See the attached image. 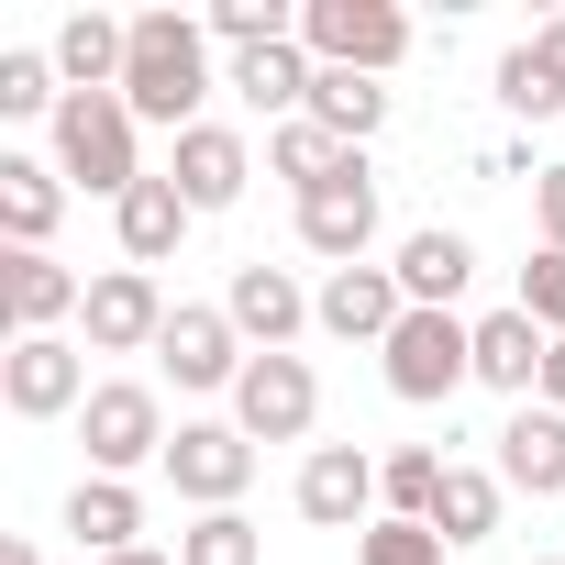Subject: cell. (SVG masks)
<instances>
[{
	"instance_id": "5b68a950",
	"label": "cell",
	"mask_w": 565,
	"mask_h": 565,
	"mask_svg": "<svg viewBox=\"0 0 565 565\" xmlns=\"http://www.w3.org/2000/svg\"><path fill=\"white\" fill-rule=\"evenodd\" d=\"M78 444H89V477H134V466H167V411H156V388H134V377H111V388H89V411H78Z\"/></svg>"
},
{
	"instance_id": "d6986e66",
	"label": "cell",
	"mask_w": 565,
	"mask_h": 565,
	"mask_svg": "<svg viewBox=\"0 0 565 565\" xmlns=\"http://www.w3.org/2000/svg\"><path fill=\"white\" fill-rule=\"evenodd\" d=\"M189 222H200V211L178 200V178H145V189H122V200H111V233H122V255H134L145 277L178 255V233H189Z\"/></svg>"
},
{
	"instance_id": "836d02e7",
	"label": "cell",
	"mask_w": 565,
	"mask_h": 565,
	"mask_svg": "<svg viewBox=\"0 0 565 565\" xmlns=\"http://www.w3.org/2000/svg\"><path fill=\"white\" fill-rule=\"evenodd\" d=\"M532 211H543V255H565V167L532 178Z\"/></svg>"
},
{
	"instance_id": "8d00e7d4",
	"label": "cell",
	"mask_w": 565,
	"mask_h": 565,
	"mask_svg": "<svg viewBox=\"0 0 565 565\" xmlns=\"http://www.w3.org/2000/svg\"><path fill=\"white\" fill-rule=\"evenodd\" d=\"M0 565H34V543H0Z\"/></svg>"
},
{
	"instance_id": "e0dca14e",
	"label": "cell",
	"mask_w": 565,
	"mask_h": 565,
	"mask_svg": "<svg viewBox=\"0 0 565 565\" xmlns=\"http://www.w3.org/2000/svg\"><path fill=\"white\" fill-rule=\"evenodd\" d=\"M499 488H521V499H565V411H543V399L510 411V433H499Z\"/></svg>"
},
{
	"instance_id": "ac0fdd59",
	"label": "cell",
	"mask_w": 565,
	"mask_h": 565,
	"mask_svg": "<svg viewBox=\"0 0 565 565\" xmlns=\"http://www.w3.org/2000/svg\"><path fill=\"white\" fill-rule=\"evenodd\" d=\"M466 277H477V244H466V233L422 222V233L399 244V300H411V311H455V300H466Z\"/></svg>"
},
{
	"instance_id": "8fae6325",
	"label": "cell",
	"mask_w": 565,
	"mask_h": 565,
	"mask_svg": "<svg viewBox=\"0 0 565 565\" xmlns=\"http://www.w3.org/2000/svg\"><path fill=\"white\" fill-rule=\"evenodd\" d=\"M167 477H178V499H200V510H233V499H244V477H255V444H244L233 422H178V444H167Z\"/></svg>"
},
{
	"instance_id": "cb8c5ba5",
	"label": "cell",
	"mask_w": 565,
	"mask_h": 565,
	"mask_svg": "<svg viewBox=\"0 0 565 565\" xmlns=\"http://www.w3.org/2000/svg\"><path fill=\"white\" fill-rule=\"evenodd\" d=\"M122 67H134V23L78 12V23L56 34V78H67V89H122Z\"/></svg>"
},
{
	"instance_id": "277c9868",
	"label": "cell",
	"mask_w": 565,
	"mask_h": 565,
	"mask_svg": "<svg viewBox=\"0 0 565 565\" xmlns=\"http://www.w3.org/2000/svg\"><path fill=\"white\" fill-rule=\"evenodd\" d=\"M377 355H388V388L433 411V399H455V388L477 377V322H455V311H411Z\"/></svg>"
},
{
	"instance_id": "5bb4252c",
	"label": "cell",
	"mask_w": 565,
	"mask_h": 565,
	"mask_svg": "<svg viewBox=\"0 0 565 565\" xmlns=\"http://www.w3.org/2000/svg\"><path fill=\"white\" fill-rule=\"evenodd\" d=\"M222 311H233V333H244L255 355H289V333L311 322L300 277H289V266H266V255H255V266H233V300H222Z\"/></svg>"
},
{
	"instance_id": "44dd1931",
	"label": "cell",
	"mask_w": 565,
	"mask_h": 565,
	"mask_svg": "<svg viewBox=\"0 0 565 565\" xmlns=\"http://www.w3.org/2000/svg\"><path fill=\"white\" fill-rule=\"evenodd\" d=\"M56 211H67V178H56V167H34V156H0V233H12V255H45Z\"/></svg>"
},
{
	"instance_id": "484cf974",
	"label": "cell",
	"mask_w": 565,
	"mask_h": 565,
	"mask_svg": "<svg viewBox=\"0 0 565 565\" xmlns=\"http://www.w3.org/2000/svg\"><path fill=\"white\" fill-rule=\"evenodd\" d=\"M311 122H322V134H344V145H366V134L388 122V89H377V78H355V67H322V78H311Z\"/></svg>"
},
{
	"instance_id": "d4e9b609",
	"label": "cell",
	"mask_w": 565,
	"mask_h": 565,
	"mask_svg": "<svg viewBox=\"0 0 565 565\" xmlns=\"http://www.w3.org/2000/svg\"><path fill=\"white\" fill-rule=\"evenodd\" d=\"M355 156H366V145H344V134H322L311 111H300V122H277V134H266V167H277V178H289L300 200H311V189H333V178H344Z\"/></svg>"
},
{
	"instance_id": "30bf717a",
	"label": "cell",
	"mask_w": 565,
	"mask_h": 565,
	"mask_svg": "<svg viewBox=\"0 0 565 565\" xmlns=\"http://www.w3.org/2000/svg\"><path fill=\"white\" fill-rule=\"evenodd\" d=\"M156 355H167V377H178V388H233V377L255 366V355H244V333H233V311H200V300H178V311H167Z\"/></svg>"
},
{
	"instance_id": "ffe728a7",
	"label": "cell",
	"mask_w": 565,
	"mask_h": 565,
	"mask_svg": "<svg viewBox=\"0 0 565 565\" xmlns=\"http://www.w3.org/2000/svg\"><path fill=\"white\" fill-rule=\"evenodd\" d=\"M543 355H554V333H543V322H532L521 300L477 322V377H488V388H510V399H532V388H543Z\"/></svg>"
},
{
	"instance_id": "f546056e",
	"label": "cell",
	"mask_w": 565,
	"mask_h": 565,
	"mask_svg": "<svg viewBox=\"0 0 565 565\" xmlns=\"http://www.w3.org/2000/svg\"><path fill=\"white\" fill-rule=\"evenodd\" d=\"M178 565H255V521L244 510H200L178 532Z\"/></svg>"
},
{
	"instance_id": "e575fe53",
	"label": "cell",
	"mask_w": 565,
	"mask_h": 565,
	"mask_svg": "<svg viewBox=\"0 0 565 565\" xmlns=\"http://www.w3.org/2000/svg\"><path fill=\"white\" fill-rule=\"evenodd\" d=\"M532 56H543V67H554V78H565V12H554V23H543V34H532Z\"/></svg>"
},
{
	"instance_id": "ba28073f",
	"label": "cell",
	"mask_w": 565,
	"mask_h": 565,
	"mask_svg": "<svg viewBox=\"0 0 565 565\" xmlns=\"http://www.w3.org/2000/svg\"><path fill=\"white\" fill-rule=\"evenodd\" d=\"M167 311H178V300L156 289L145 266H100V277H89V311H78V322H89V355H145V344L167 333Z\"/></svg>"
},
{
	"instance_id": "1f68e13d",
	"label": "cell",
	"mask_w": 565,
	"mask_h": 565,
	"mask_svg": "<svg viewBox=\"0 0 565 565\" xmlns=\"http://www.w3.org/2000/svg\"><path fill=\"white\" fill-rule=\"evenodd\" d=\"M366 565H444L433 521H366Z\"/></svg>"
},
{
	"instance_id": "83f0119b",
	"label": "cell",
	"mask_w": 565,
	"mask_h": 565,
	"mask_svg": "<svg viewBox=\"0 0 565 565\" xmlns=\"http://www.w3.org/2000/svg\"><path fill=\"white\" fill-rule=\"evenodd\" d=\"M377 499H388V521H433V499H444V455H377Z\"/></svg>"
},
{
	"instance_id": "9a60e30c",
	"label": "cell",
	"mask_w": 565,
	"mask_h": 565,
	"mask_svg": "<svg viewBox=\"0 0 565 565\" xmlns=\"http://www.w3.org/2000/svg\"><path fill=\"white\" fill-rule=\"evenodd\" d=\"M0 311H12V344L23 333H56L89 311V277H67L56 255H0Z\"/></svg>"
},
{
	"instance_id": "d6a6232c",
	"label": "cell",
	"mask_w": 565,
	"mask_h": 565,
	"mask_svg": "<svg viewBox=\"0 0 565 565\" xmlns=\"http://www.w3.org/2000/svg\"><path fill=\"white\" fill-rule=\"evenodd\" d=\"M521 311L565 344V255H532V266H521Z\"/></svg>"
},
{
	"instance_id": "4316f807",
	"label": "cell",
	"mask_w": 565,
	"mask_h": 565,
	"mask_svg": "<svg viewBox=\"0 0 565 565\" xmlns=\"http://www.w3.org/2000/svg\"><path fill=\"white\" fill-rule=\"evenodd\" d=\"M433 532H444V543H488V532H499V477H477V466H444Z\"/></svg>"
},
{
	"instance_id": "7a4b0ae2",
	"label": "cell",
	"mask_w": 565,
	"mask_h": 565,
	"mask_svg": "<svg viewBox=\"0 0 565 565\" xmlns=\"http://www.w3.org/2000/svg\"><path fill=\"white\" fill-rule=\"evenodd\" d=\"M56 178H78L89 200L145 189V156H134V100H122V89H67V111H56Z\"/></svg>"
},
{
	"instance_id": "603a6c76",
	"label": "cell",
	"mask_w": 565,
	"mask_h": 565,
	"mask_svg": "<svg viewBox=\"0 0 565 565\" xmlns=\"http://www.w3.org/2000/svg\"><path fill=\"white\" fill-rule=\"evenodd\" d=\"M311 78H322V67H311V45H255V56H233V67H222V89H244L255 111H289V122L311 111Z\"/></svg>"
},
{
	"instance_id": "4fadbf2b",
	"label": "cell",
	"mask_w": 565,
	"mask_h": 565,
	"mask_svg": "<svg viewBox=\"0 0 565 565\" xmlns=\"http://www.w3.org/2000/svg\"><path fill=\"white\" fill-rule=\"evenodd\" d=\"M366 510H388V499H377V455H355V444H311V466H300V521L355 532Z\"/></svg>"
},
{
	"instance_id": "4dcf8cb0",
	"label": "cell",
	"mask_w": 565,
	"mask_h": 565,
	"mask_svg": "<svg viewBox=\"0 0 565 565\" xmlns=\"http://www.w3.org/2000/svg\"><path fill=\"white\" fill-rule=\"evenodd\" d=\"M0 111H67V89H56V56H34V45H12L0 56Z\"/></svg>"
},
{
	"instance_id": "7402d4cb",
	"label": "cell",
	"mask_w": 565,
	"mask_h": 565,
	"mask_svg": "<svg viewBox=\"0 0 565 565\" xmlns=\"http://www.w3.org/2000/svg\"><path fill=\"white\" fill-rule=\"evenodd\" d=\"M67 532H78V554H134V532H145V499L122 488V477H78L67 488Z\"/></svg>"
},
{
	"instance_id": "6da1fadb",
	"label": "cell",
	"mask_w": 565,
	"mask_h": 565,
	"mask_svg": "<svg viewBox=\"0 0 565 565\" xmlns=\"http://www.w3.org/2000/svg\"><path fill=\"white\" fill-rule=\"evenodd\" d=\"M122 100H134V122L189 134V122H200V100H211V23H189V12H134Z\"/></svg>"
},
{
	"instance_id": "9c48e42d",
	"label": "cell",
	"mask_w": 565,
	"mask_h": 565,
	"mask_svg": "<svg viewBox=\"0 0 565 565\" xmlns=\"http://www.w3.org/2000/svg\"><path fill=\"white\" fill-rule=\"evenodd\" d=\"M300 244H311L322 266H366V244H377V178H366V156H355L333 189L300 200Z\"/></svg>"
},
{
	"instance_id": "f35d334b",
	"label": "cell",
	"mask_w": 565,
	"mask_h": 565,
	"mask_svg": "<svg viewBox=\"0 0 565 565\" xmlns=\"http://www.w3.org/2000/svg\"><path fill=\"white\" fill-rule=\"evenodd\" d=\"M532 565H554V554H532Z\"/></svg>"
},
{
	"instance_id": "8992f818",
	"label": "cell",
	"mask_w": 565,
	"mask_h": 565,
	"mask_svg": "<svg viewBox=\"0 0 565 565\" xmlns=\"http://www.w3.org/2000/svg\"><path fill=\"white\" fill-rule=\"evenodd\" d=\"M322 422V377L300 366V355H255L244 377H233V433L244 444H300Z\"/></svg>"
},
{
	"instance_id": "f1b7e54d",
	"label": "cell",
	"mask_w": 565,
	"mask_h": 565,
	"mask_svg": "<svg viewBox=\"0 0 565 565\" xmlns=\"http://www.w3.org/2000/svg\"><path fill=\"white\" fill-rule=\"evenodd\" d=\"M499 100H510L521 122H554V111H565V78H554L532 45H510V56H499Z\"/></svg>"
},
{
	"instance_id": "d590c367",
	"label": "cell",
	"mask_w": 565,
	"mask_h": 565,
	"mask_svg": "<svg viewBox=\"0 0 565 565\" xmlns=\"http://www.w3.org/2000/svg\"><path fill=\"white\" fill-rule=\"evenodd\" d=\"M543 411H565V344L543 355Z\"/></svg>"
},
{
	"instance_id": "52a82bcc",
	"label": "cell",
	"mask_w": 565,
	"mask_h": 565,
	"mask_svg": "<svg viewBox=\"0 0 565 565\" xmlns=\"http://www.w3.org/2000/svg\"><path fill=\"white\" fill-rule=\"evenodd\" d=\"M0 399H12L23 422H56V411H89V355L67 333H23L12 355H0Z\"/></svg>"
},
{
	"instance_id": "74e56055",
	"label": "cell",
	"mask_w": 565,
	"mask_h": 565,
	"mask_svg": "<svg viewBox=\"0 0 565 565\" xmlns=\"http://www.w3.org/2000/svg\"><path fill=\"white\" fill-rule=\"evenodd\" d=\"M111 565H167V554H145V543H134V554H111Z\"/></svg>"
},
{
	"instance_id": "2e32d148",
	"label": "cell",
	"mask_w": 565,
	"mask_h": 565,
	"mask_svg": "<svg viewBox=\"0 0 565 565\" xmlns=\"http://www.w3.org/2000/svg\"><path fill=\"white\" fill-rule=\"evenodd\" d=\"M167 178H178V200H189V211H233V200H244V178H255V156H244V134L189 122V134H178V156H167Z\"/></svg>"
},
{
	"instance_id": "3957f363",
	"label": "cell",
	"mask_w": 565,
	"mask_h": 565,
	"mask_svg": "<svg viewBox=\"0 0 565 565\" xmlns=\"http://www.w3.org/2000/svg\"><path fill=\"white\" fill-rule=\"evenodd\" d=\"M300 45H311V67L388 78L411 56V12H388V0H300Z\"/></svg>"
},
{
	"instance_id": "7c38bea8",
	"label": "cell",
	"mask_w": 565,
	"mask_h": 565,
	"mask_svg": "<svg viewBox=\"0 0 565 565\" xmlns=\"http://www.w3.org/2000/svg\"><path fill=\"white\" fill-rule=\"evenodd\" d=\"M311 322H322V333H344V344H388V333L411 322L399 266H333V277H322V300H311Z\"/></svg>"
}]
</instances>
